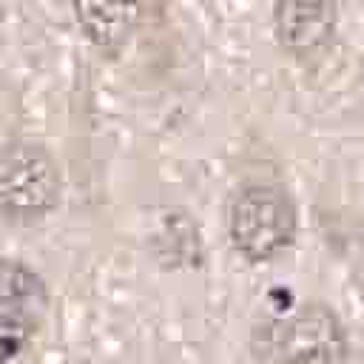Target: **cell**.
Here are the masks:
<instances>
[{"instance_id": "cell-1", "label": "cell", "mask_w": 364, "mask_h": 364, "mask_svg": "<svg viewBox=\"0 0 364 364\" xmlns=\"http://www.w3.org/2000/svg\"><path fill=\"white\" fill-rule=\"evenodd\" d=\"M250 364H350L344 321L324 301L270 313L253 327Z\"/></svg>"}, {"instance_id": "cell-2", "label": "cell", "mask_w": 364, "mask_h": 364, "mask_svg": "<svg viewBox=\"0 0 364 364\" xmlns=\"http://www.w3.org/2000/svg\"><path fill=\"white\" fill-rule=\"evenodd\" d=\"M225 230L230 245L247 262H270L296 239V202L282 185L250 179L228 196Z\"/></svg>"}, {"instance_id": "cell-3", "label": "cell", "mask_w": 364, "mask_h": 364, "mask_svg": "<svg viewBox=\"0 0 364 364\" xmlns=\"http://www.w3.org/2000/svg\"><path fill=\"white\" fill-rule=\"evenodd\" d=\"M63 193V171L54 154L34 139L0 145V219L34 222L54 210Z\"/></svg>"}, {"instance_id": "cell-4", "label": "cell", "mask_w": 364, "mask_h": 364, "mask_svg": "<svg viewBox=\"0 0 364 364\" xmlns=\"http://www.w3.org/2000/svg\"><path fill=\"white\" fill-rule=\"evenodd\" d=\"M48 313L43 276L20 259L0 256V364L17 358Z\"/></svg>"}, {"instance_id": "cell-5", "label": "cell", "mask_w": 364, "mask_h": 364, "mask_svg": "<svg viewBox=\"0 0 364 364\" xmlns=\"http://www.w3.org/2000/svg\"><path fill=\"white\" fill-rule=\"evenodd\" d=\"M338 9L333 3L284 0L273 6V31L284 51L299 60L318 57L336 34Z\"/></svg>"}, {"instance_id": "cell-6", "label": "cell", "mask_w": 364, "mask_h": 364, "mask_svg": "<svg viewBox=\"0 0 364 364\" xmlns=\"http://www.w3.org/2000/svg\"><path fill=\"white\" fill-rule=\"evenodd\" d=\"M77 20L85 31V37L94 43V48L105 57L119 54V48L128 43V37L136 28V20L142 14V6L134 3H80L74 6Z\"/></svg>"}, {"instance_id": "cell-7", "label": "cell", "mask_w": 364, "mask_h": 364, "mask_svg": "<svg viewBox=\"0 0 364 364\" xmlns=\"http://www.w3.org/2000/svg\"><path fill=\"white\" fill-rule=\"evenodd\" d=\"M71 364H97V361H88V358H82V361H71Z\"/></svg>"}]
</instances>
